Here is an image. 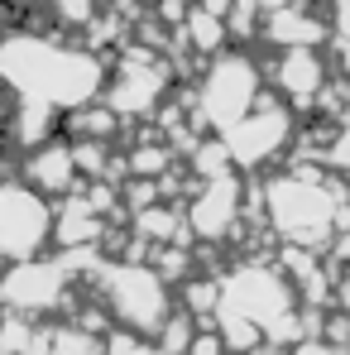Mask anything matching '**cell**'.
Listing matches in <instances>:
<instances>
[{
  "label": "cell",
  "instance_id": "cell-28",
  "mask_svg": "<svg viewBox=\"0 0 350 355\" xmlns=\"http://www.w3.org/2000/svg\"><path fill=\"white\" fill-rule=\"evenodd\" d=\"M5 5H15V10H24V5H39V0H5Z\"/></svg>",
  "mask_w": 350,
  "mask_h": 355
},
{
  "label": "cell",
  "instance_id": "cell-26",
  "mask_svg": "<svg viewBox=\"0 0 350 355\" xmlns=\"http://www.w3.org/2000/svg\"><path fill=\"white\" fill-rule=\"evenodd\" d=\"M331 279H336V307L350 312V274H331Z\"/></svg>",
  "mask_w": 350,
  "mask_h": 355
},
{
  "label": "cell",
  "instance_id": "cell-16",
  "mask_svg": "<svg viewBox=\"0 0 350 355\" xmlns=\"http://www.w3.org/2000/svg\"><path fill=\"white\" fill-rule=\"evenodd\" d=\"M125 164H130V173L134 178H164L173 168V149L168 144H149V139H139L130 154H125Z\"/></svg>",
  "mask_w": 350,
  "mask_h": 355
},
{
  "label": "cell",
  "instance_id": "cell-18",
  "mask_svg": "<svg viewBox=\"0 0 350 355\" xmlns=\"http://www.w3.org/2000/svg\"><path fill=\"white\" fill-rule=\"evenodd\" d=\"M192 312H173L168 322H164V331H159V351L164 355H187L192 351Z\"/></svg>",
  "mask_w": 350,
  "mask_h": 355
},
{
  "label": "cell",
  "instance_id": "cell-22",
  "mask_svg": "<svg viewBox=\"0 0 350 355\" xmlns=\"http://www.w3.org/2000/svg\"><path fill=\"white\" fill-rule=\"evenodd\" d=\"M259 19H264V5H259V0H235V10L226 15V24H231L235 39H250Z\"/></svg>",
  "mask_w": 350,
  "mask_h": 355
},
{
  "label": "cell",
  "instance_id": "cell-14",
  "mask_svg": "<svg viewBox=\"0 0 350 355\" xmlns=\"http://www.w3.org/2000/svg\"><path fill=\"white\" fill-rule=\"evenodd\" d=\"M116 116H120V111L111 106V101H106L101 111L72 106L62 125H67V135H72V139H116V130H120V120H116Z\"/></svg>",
  "mask_w": 350,
  "mask_h": 355
},
{
  "label": "cell",
  "instance_id": "cell-17",
  "mask_svg": "<svg viewBox=\"0 0 350 355\" xmlns=\"http://www.w3.org/2000/svg\"><path fill=\"white\" fill-rule=\"evenodd\" d=\"M53 355H106V336L101 331H87L82 322L58 327L53 331Z\"/></svg>",
  "mask_w": 350,
  "mask_h": 355
},
{
  "label": "cell",
  "instance_id": "cell-3",
  "mask_svg": "<svg viewBox=\"0 0 350 355\" xmlns=\"http://www.w3.org/2000/svg\"><path fill=\"white\" fill-rule=\"evenodd\" d=\"M221 302L254 317L269 341H302L307 336V322L292 317V284L279 269L245 264L235 274H221Z\"/></svg>",
  "mask_w": 350,
  "mask_h": 355
},
{
  "label": "cell",
  "instance_id": "cell-25",
  "mask_svg": "<svg viewBox=\"0 0 350 355\" xmlns=\"http://www.w3.org/2000/svg\"><path fill=\"white\" fill-rule=\"evenodd\" d=\"M292 355H346L336 341H317V336H307V341H297V351Z\"/></svg>",
  "mask_w": 350,
  "mask_h": 355
},
{
  "label": "cell",
  "instance_id": "cell-23",
  "mask_svg": "<svg viewBox=\"0 0 350 355\" xmlns=\"http://www.w3.org/2000/svg\"><path fill=\"white\" fill-rule=\"evenodd\" d=\"M154 269H159L168 284H173V279H182V274L192 269V259H187V245H177V240H173L168 250H154Z\"/></svg>",
  "mask_w": 350,
  "mask_h": 355
},
{
  "label": "cell",
  "instance_id": "cell-15",
  "mask_svg": "<svg viewBox=\"0 0 350 355\" xmlns=\"http://www.w3.org/2000/svg\"><path fill=\"white\" fill-rule=\"evenodd\" d=\"M182 29H187V44L197 49V53H216L221 44H226V34H231V24L216 15V10H187V19H182Z\"/></svg>",
  "mask_w": 350,
  "mask_h": 355
},
{
  "label": "cell",
  "instance_id": "cell-10",
  "mask_svg": "<svg viewBox=\"0 0 350 355\" xmlns=\"http://www.w3.org/2000/svg\"><path fill=\"white\" fill-rule=\"evenodd\" d=\"M274 82H279V92L292 96V101H312V96H322V87H326V62L317 49H283V58L274 67Z\"/></svg>",
  "mask_w": 350,
  "mask_h": 355
},
{
  "label": "cell",
  "instance_id": "cell-1",
  "mask_svg": "<svg viewBox=\"0 0 350 355\" xmlns=\"http://www.w3.org/2000/svg\"><path fill=\"white\" fill-rule=\"evenodd\" d=\"M106 67L91 49H62L58 39L44 34H10L0 39V82L15 96L53 101L58 111L87 106L101 92Z\"/></svg>",
  "mask_w": 350,
  "mask_h": 355
},
{
  "label": "cell",
  "instance_id": "cell-8",
  "mask_svg": "<svg viewBox=\"0 0 350 355\" xmlns=\"http://www.w3.org/2000/svg\"><path fill=\"white\" fill-rule=\"evenodd\" d=\"M288 135H292L288 111H283L279 101L259 96V106L226 130V144H231V154H235V164H240V168H254V164L274 159V154L288 144Z\"/></svg>",
  "mask_w": 350,
  "mask_h": 355
},
{
  "label": "cell",
  "instance_id": "cell-6",
  "mask_svg": "<svg viewBox=\"0 0 350 355\" xmlns=\"http://www.w3.org/2000/svg\"><path fill=\"white\" fill-rule=\"evenodd\" d=\"M53 231H58V216L39 187L0 182V259H10V264L34 259L53 240Z\"/></svg>",
  "mask_w": 350,
  "mask_h": 355
},
{
  "label": "cell",
  "instance_id": "cell-24",
  "mask_svg": "<svg viewBox=\"0 0 350 355\" xmlns=\"http://www.w3.org/2000/svg\"><path fill=\"white\" fill-rule=\"evenodd\" d=\"M226 351H231V346H226L221 331H202V336L192 341V351H187V355H226Z\"/></svg>",
  "mask_w": 350,
  "mask_h": 355
},
{
  "label": "cell",
  "instance_id": "cell-13",
  "mask_svg": "<svg viewBox=\"0 0 350 355\" xmlns=\"http://www.w3.org/2000/svg\"><path fill=\"white\" fill-rule=\"evenodd\" d=\"M259 34H264L269 44H279V49H317V44L326 39V24H322L317 15H307V5L297 0L288 10H274Z\"/></svg>",
  "mask_w": 350,
  "mask_h": 355
},
{
  "label": "cell",
  "instance_id": "cell-2",
  "mask_svg": "<svg viewBox=\"0 0 350 355\" xmlns=\"http://www.w3.org/2000/svg\"><path fill=\"white\" fill-rule=\"evenodd\" d=\"M350 192L336 182H312V178H274L264 182V211L274 221V231L288 240V245H307V250H322L331 231L341 226V211H346Z\"/></svg>",
  "mask_w": 350,
  "mask_h": 355
},
{
  "label": "cell",
  "instance_id": "cell-19",
  "mask_svg": "<svg viewBox=\"0 0 350 355\" xmlns=\"http://www.w3.org/2000/svg\"><path fill=\"white\" fill-rule=\"evenodd\" d=\"M187 312H192V317H216V312H221V279H197V284H187Z\"/></svg>",
  "mask_w": 350,
  "mask_h": 355
},
{
  "label": "cell",
  "instance_id": "cell-9",
  "mask_svg": "<svg viewBox=\"0 0 350 355\" xmlns=\"http://www.w3.org/2000/svg\"><path fill=\"white\" fill-rule=\"evenodd\" d=\"M240 207H245V197H240L235 173L211 178V182H202V197L187 207V231H192V236H202V240H226L235 231Z\"/></svg>",
  "mask_w": 350,
  "mask_h": 355
},
{
  "label": "cell",
  "instance_id": "cell-5",
  "mask_svg": "<svg viewBox=\"0 0 350 355\" xmlns=\"http://www.w3.org/2000/svg\"><path fill=\"white\" fill-rule=\"evenodd\" d=\"M259 67L240 53H226L207 67L202 87H197V116L192 125H211L216 135H226L235 120H245L259 106Z\"/></svg>",
  "mask_w": 350,
  "mask_h": 355
},
{
  "label": "cell",
  "instance_id": "cell-4",
  "mask_svg": "<svg viewBox=\"0 0 350 355\" xmlns=\"http://www.w3.org/2000/svg\"><path fill=\"white\" fill-rule=\"evenodd\" d=\"M101 288H106V302L120 317V327H134L144 336H159L164 322L173 317V307H168V279L154 264L120 259L111 269H101Z\"/></svg>",
  "mask_w": 350,
  "mask_h": 355
},
{
  "label": "cell",
  "instance_id": "cell-27",
  "mask_svg": "<svg viewBox=\"0 0 350 355\" xmlns=\"http://www.w3.org/2000/svg\"><path fill=\"white\" fill-rule=\"evenodd\" d=\"M341 72L350 77V44H341Z\"/></svg>",
  "mask_w": 350,
  "mask_h": 355
},
{
  "label": "cell",
  "instance_id": "cell-20",
  "mask_svg": "<svg viewBox=\"0 0 350 355\" xmlns=\"http://www.w3.org/2000/svg\"><path fill=\"white\" fill-rule=\"evenodd\" d=\"M106 355H164L159 346H149V336L144 331H134V327H120L106 336Z\"/></svg>",
  "mask_w": 350,
  "mask_h": 355
},
{
  "label": "cell",
  "instance_id": "cell-21",
  "mask_svg": "<svg viewBox=\"0 0 350 355\" xmlns=\"http://www.w3.org/2000/svg\"><path fill=\"white\" fill-rule=\"evenodd\" d=\"M96 15H101L96 0H53V19L58 24H72V29H87Z\"/></svg>",
  "mask_w": 350,
  "mask_h": 355
},
{
  "label": "cell",
  "instance_id": "cell-12",
  "mask_svg": "<svg viewBox=\"0 0 350 355\" xmlns=\"http://www.w3.org/2000/svg\"><path fill=\"white\" fill-rule=\"evenodd\" d=\"M77 154H72V144L62 149V144H39L34 154H29V164H24V178H29V187H39L44 197H62V192H72V182H77Z\"/></svg>",
  "mask_w": 350,
  "mask_h": 355
},
{
  "label": "cell",
  "instance_id": "cell-7",
  "mask_svg": "<svg viewBox=\"0 0 350 355\" xmlns=\"http://www.w3.org/2000/svg\"><path fill=\"white\" fill-rule=\"evenodd\" d=\"M67 264L62 259H19L10 274H0V302L5 307H15V312H24V317H34V312H49V307H58L62 293H67Z\"/></svg>",
  "mask_w": 350,
  "mask_h": 355
},
{
  "label": "cell",
  "instance_id": "cell-29",
  "mask_svg": "<svg viewBox=\"0 0 350 355\" xmlns=\"http://www.w3.org/2000/svg\"><path fill=\"white\" fill-rule=\"evenodd\" d=\"M346 125H350V106H346Z\"/></svg>",
  "mask_w": 350,
  "mask_h": 355
},
{
  "label": "cell",
  "instance_id": "cell-11",
  "mask_svg": "<svg viewBox=\"0 0 350 355\" xmlns=\"http://www.w3.org/2000/svg\"><path fill=\"white\" fill-rule=\"evenodd\" d=\"M164 67H125L120 72V82H111V92H106V101L116 106L120 116H149L154 111V101L164 96Z\"/></svg>",
  "mask_w": 350,
  "mask_h": 355
}]
</instances>
